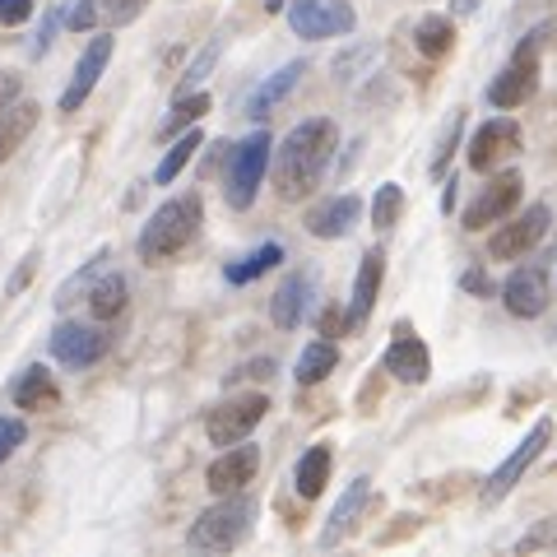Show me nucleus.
<instances>
[{
	"label": "nucleus",
	"mask_w": 557,
	"mask_h": 557,
	"mask_svg": "<svg viewBox=\"0 0 557 557\" xmlns=\"http://www.w3.org/2000/svg\"><path fill=\"white\" fill-rule=\"evenodd\" d=\"M381 251H368L362 256V265H358V278H354V302H348L344 311V330L354 335V330L372 317V307H376V288H381Z\"/></svg>",
	"instance_id": "nucleus-16"
},
{
	"label": "nucleus",
	"mask_w": 557,
	"mask_h": 557,
	"mask_svg": "<svg viewBox=\"0 0 557 557\" xmlns=\"http://www.w3.org/2000/svg\"><path fill=\"white\" fill-rule=\"evenodd\" d=\"M516 149H520V126L511 116L483 121V126L474 131V139H469V168H474V172H493Z\"/></svg>",
	"instance_id": "nucleus-11"
},
{
	"label": "nucleus",
	"mask_w": 557,
	"mask_h": 557,
	"mask_svg": "<svg viewBox=\"0 0 557 557\" xmlns=\"http://www.w3.org/2000/svg\"><path fill=\"white\" fill-rule=\"evenodd\" d=\"M399 209H405V190H399L395 182H386L376 190V200H372V223L381 233H391L395 228V219H399Z\"/></svg>",
	"instance_id": "nucleus-29"
},
{
	"label": "nucleus",
	"mask_w": 557,
	"mask_h": 557,
	"mask_svg": "<svg viewBox=\"0 0 557 557\" xmlns=\"http://www.w3.org/2000/svg\"><path fill=\"white\" fill-rule=\"evenodd\" d=\"M98 14H102V0H65L57 20L70 33H89V28H98Z\"/></svg>",
	"instance_id": "nucleus-31"
},
{
	"label": "nucleus",
	"mask_w": 557,
	"mask_h": 557,
	"mask_svg": "<svg viewBox=\"0 0 557 557\" xmlns=\"http://www.w3.org/2000/svg\"><path fill=\"white\" fill-rule=\"evenodd\" d=\"M548 24H539L534 33H525V42L516 47V57H511V65L502 70V75L493 79V89H487V102L493 108H520L530 94H534V79H539V47H544V38H548Z\"/></svg>",
	"instance_id": "nucleus-4"
},
{
	"label": "nucleus",
	"mask_w": 557,
	"mask_h": 557,
	"mask_svg": "<svg viewBox=\"0 0 557 557\" xmlns=\"http://www.w3.org/2000/svg\"><path fill=\"white\" fill-rule=\"evenodd\" d=\"M456 135H460V116L450 121V131H446V139H442V149H437V159H432V172H442L446 168V159H450V145H456Z\"/></svg>",
	"instance_id": "nucleus-38"
},
{
	"label": "nucleus",
	"mask_w": 557,
	"mask_h": 557,
	"mask_svg": "<svg viewBox=\"0 0 557 557\" xmlns=\"http://www.w3.org/2000/svg\"><path fill=\"white\" fill-rule=\"evenodd\" d=\"M196 149H200V135H196V131H186V135L177 139V145L168 149V159L159 163V172H153V177H159L163 186H168V182H177V172L190 163V153H196Z\"/></svg>",
	"instance_id": "nucleus-30"
},
{
	"label": "nucleus",
	"mask_w": 557,
	"mask_h": 557,
	"mask_svg": "<svg viewBox=\"0 0 557 557\" xmlns=\"http://www.w3.org/2000/svg\"><path fill=\"white\" fill-rule=\"evenodd\" d=\"M14 446H24V423L20 418H0V465L14 456Z\"/></svg>",
	"instance_id": "nucleus-34"
},
{
	"label": "nucleus",
	"mask_w": 557,
	"mask_h": 557,
	"mask_svg": "<svg viewBox=\"0 0 557 557\" xmlns=\"http://www.w3.org/2000/svg\"><path fill=\"white\" fill-rule=\"evenodd\" d=\"M33 126H38V102H33V98H28V102L14 98L10 108L0 112V163H5L10 153L33 135Z\"/></svg>",
	"instance_id": "nucleus-21"
},
{
	"label": "nucleus",
	"mask_w": 557,
	"mask_h": 557,
	"mask_svg": "<svg viewBox=\"0 0 557 557\" xmlns=\"http://www.w3.org/2000/svg\"><path fill=\"white\" fill-rule=\"evenodd\" d=\"M256 469H260V450L256 446H233V450H223V456L209 465L205 487L214 497H233V493H242V487H251Z\"/></svg>",
	"instance_id": "nucleus-13"
},
{
	"label": "nucleus",
	"mask_w": 557,
	"mask_h": 557,
	"mask_svg": "<svg viewBox=\"0 0 557 557\" xmlns=\"http://www.w3.org/2000/svg\"><path fill=\"white\" fill-rule=\"evenodd\" d=\"M200 228V196H177L153 209V219L145 223V233H139V256L149 260V265H163L172 260L190 237Z\"/></svg>",
	"instance_id": "nucleus-2"
},
{
	"label": "nucleus",
	"mask_w": 557,
	"mask_h": 557,
	"mask_svg": "<svg viewBox=\"0 0 557 557\" xmlns=\"http://www.w3.org/2000/svg\"><path fill=\"white\" fill-rule=\"evenodd\" d=\"M368 497H372V483L368 479H354V487L339 497V507L330 511V525L321 530V548H335L339 539L348 534L362 520V507H368Z\"/></svg>",
	"instance_id": "nucleus-19"
},
{
	"label": "nucleus",
	"mask_w": 557,
	"mask_h": 557,
	"mask_svg": "<svg viewBox=\"0 0 557 557\" xmlns=\"http://www.w3.org/2000/svg\"><path fill=\"white\" fill-rule=\"evenodd\" d=\"M335 145H339V131H335V121H325V116H311L302 126H293L288 139L278 145V159H274L278 196L307 200L311 190L321 186L330 159H335Z\"/></svg>",
	"instance_id": "nucleus-1"
},
{
	"label": "nucleus",
	"mask_w": 557,
	"mask_h": 557,
	"mask_svg": "<svg viewBox=\"0 0 557 557\" xmlns=\"http://www.w3.org/2000/svg\"><path fill=\"white\" fill-rule=\"evenodd\" d=\"M548 223H553L548 205H534V209H525V214H520L516 223H507L502 233H493V242H487V251H493L497 260H520L525 251H534L539 242H544Z\"/></svg>",
	"instance_id": "nucleus-9"
},
{
	"label": "nucleus",
	"mask_w": 557,
	"mask_h": 557,
	"mask_svg": "<svg viewBox=\"0 0 557 557\" xmlns=\"http://www.w3.org/2000/svg\"><path fill=\"white\" fill-rule=\"evenodd\" d=\"M413 42H418L423 57H446L450 42H456V24H450L446 14H423L418 28H413Z\"/></svg>",
	"instance_id": "nucleus-25"
},
{
	"label": "nucleus",
	"mask_w": 557,
	"mask_h": 557,
	"mask_svg": "<svg viewBox=\"0 0 557 557\" xmlns=\"http://www.w3.org/2000/svg\"><path fill=\"white\" fill-rule=\"evenodd\" d=\"M33 270H38V265H33V260H24V265L14 270V278H10V293H20L24 284H33Z\"/></svg>",
	"instance_id": "nucleus-41"
},
{
	"label": "nucleus",
	"mask_w": 557,
	"mask_h": 557,
	"mask_svg": "<svg viewBox=\"0 0 557 557\" xmlns=\"http://www.w3.org/2000/svg\"><path fill=\"white\" fill-rule=\"evenodd\" d=\"M386 372H391L395 381H405V386H418V381H428V372H432L428 344L413 339L409 330H405V335H399V339L386 348Z\"/></svg>",
	"instance_id": "nucleus-17"
},
{
	"label": "nucleus",
	"mask_w": 557,
	"mask_h": 557,
	"mask_svg": "<svg viewBox=\"0 0 557 557\" xmlns=\"http://www.w3.org/2000/svg\"><path fill=\"white\" fill-rule=\"evenodd\" d=\"M89 307H94V317H98V321L121 317V307H126V278H121V274L98 278V284L89 288Z\"/></svg>",
	"instance_id": "nucleus-27"
},
{
	"label": "nucleus",
	"mask_w": 557,
	"mask_h": 557,
	"mask_svg": "<svg viewBox=\"0 0 557 557\" xmlns=\"http://www.w3.org/2000/svg\"><path fill=\"white\" fill-rule=\"evenodd\" d=\"M358 219H362V200L358 196H339V200H325L321 209H311L307 233L311 237H344Z\"/></svg>",
	"instance_id": "nucleus-18"
},
{
	"label": "nucleus",
	"mask_w": 557,
	"mask_h": 557,
	"mask_svg": "<svg viewBox=\"0 0 557 557\" xmlns=\"http://www.w3.org/2000/svg\"><path fill=\"white\" fill-rule=\"evenodd\" d=\"M358 14L348 0H293L288 5V28L298 33V38H344V33H354Z\"/></svg>",
	"instance_id": "nucleus-6"
},
{
	"label": "nucleus",
	"mask_w": 557,
	"mask_h": 557,
	"mask_svg": "<svg viewBox=\"0 0 557 557\" xmlns=\"http://www.w3.org/2000/svg\"><path fill=\"white\" fill-rule=\"evenodd\" d=\"M145 5H149V0H102V20H108V24H131Z\"/></svg>",
	"instance_id": "nucleus-33"
},
{
	"label": "nucleus",
	"mask_w": 557,
	"mask_h": 557,
	"mask_svg": "<svg viewBox=\"0 0 557 557\" xmlns=\"http://www.w3.org/2000/svg\"><path fill=\"white\" fill-rule=\"evenodd\" d=\"M20 94H24V79L14 75V70H0V112H5L10 102L20 98Z\"/></svg>",
	"instance_id": "nucleus-37"
},
{
	"label": "nucleus",
	"mask_w": 557,
	"mask_h": 557,
	"mask_svg": "<svg viewBox=\"0 0 557 557\" xmlns=\"http://www.w3.org/2000/svg\"><path fill=\"white\" fill-rule=\"evenodd\" d=\"M335 368H339V348L330 344V339H317V344L302 348V358H298V368H293V376H298L302 386H317V381H325Z\"/></svg>",
	"instance_id": "nucleus-24"
},
{
	"label": "nucleus",
	"mask_w": 557,
	"mask_h": 557,
	"mask_svg": "<svg viewBox=\"0 0 557 557\" xmlns=\"http://www.w3.org/2000/svg\"><path fill=\"white\" fill-rule=\"evenodd\" d=\"M307 298H311V284L302 274H293L284 288L274 293V302H270V321L278 325V330H293L302 321V311H307Z\"/></svg>",
	"instance_id": "nucleus-22"
},
{
	"label": "nucleus",
	"mask_w": 557,
	"mask_h": 557,
	"mask_svg": "<svg viewBox=\"0 0 557 557\" xmlns=\"http://www.w3.org/2000/svg\"><path fill=\"white\" fill-rule=\"evenodd\" d=\"M33 14V0H0V24L14 28V24H24Z\"/></svg>",
	"instance_id": "nucleus-36"
},
{
	"label": "nucleus",
	"mask_w": 557,
	"mask_h": 557,
	"mask_svg": "<svg viewBox=\"0 0 557 557\" xmlns=\"http://www.w3.org/2000/svg\"><path fill=\"white\" fill-rule=\"evenodd\" d=\"M112 47H116L112 33H98V38L84 47V57H79V65H75V75H70L65 94H61V112H79V108H84V98L94 94L98 75H102V70H108V61H112Z\"/></svg>",
	"instance_id": "nucleus-10"
},
{
	"label": "nucleus",
	"mask_w": 557,
	"mask_h": 557,
	"mask_svg": "<svg viewBox=\"0 0 557 557\" xmlns=\"http://www.w3.org/2000/svg\"><path fill=\"white\" fill-rule=\"evenodd\" d=\"M479 10V0H456V14H474Z\"/></svg>",
	"instance_id": "nucleus-42"
},
{
	"label": "nucleus",
	"mask_w": 557,
	"mask_h": 557,
	"mask_svg": "<svg viewBox=\"0 0 557 557\" xmlns=\"http://www.w3.org/2000/svg\"><path fill=\"white\" fill-rule=\"evenodd\" d=\"M260 5H265V10H278V5H284V0H260Z\"/></svg>",
	"instance_id": "nucleus-43"
},
{
	"label": "nucleus",
	"mask_w": 557,
	"mask_h": 557,
	"mask_svg": "<svg viewBox=\"0 0 557 557\" xmlns=\"http://www.w3.org/2000/svg\"><path fill=\"white\" fill-rule=\"evenodd\" d=\"M219 51H223V42L214 38V42H209V47L200 51V57H196V61H190V65H186V75H182V84H200V79H205V70H209V65H214V61H219Z\"/></svg>",
	"instance_id": "nucleus-35"
},
{
	"label": "nucleus",
	"mask_w": 557,
	"mask_h": 557,
	"mask_svg": "<svg viewBox=\"0 0 557 557\" xmlns=\"http://www.w3.org/2000/svg\"><path fill=\"white\" fill-rule=\"evenodd\" d=\"M553 442V423H548V418H544V423H534V432H530V437L525 442H520L516 450H511V456L507 460H502L497 465V474L493 479H487L483 483V507H497V502L502 497H507L511 493V487L520 483V474H525V469L539 460V450H544Z\"/></svg>",
	"instance_id": "nucleus-8"
},
{
	"label": "nucleus",
	"mask_w": 557,
	"mask_h": 557,
	"mask_svg": "<svg viewBox=\"0 0 557 557\" xmlns=\"http://www.w3.org/2000/svg\"><path fill=\"white\" fill-rule=\"evenodd\" d=\"M325 479H330V446H311L307 456L298 460V474H293V483H298V493L311 502L325 493Z\"/></svg>",
	"instance_id": "nucleus-26"
},
{
	"label": "nucleus",
	"mask_w": 557,
	"mask_h": 557,
	"mask_svg": "<svg viewBox=\"0 0 557 557\" xmlns=\"http://www.w3.org/2000/svg\"><path fill=\"white\" fill-rule=\"evenodd\" d=\"M278 260H284V251H278L274 242H265V247H260L256 256H247L242 265H228V284H251V278H260L265 270H274Z\"/></svg>",
	"instance_id": "nucleus-28"
},
{
	"label": "nucleus",
	"mask_w": 557,
	"mask_h": 557,
	"mask_svg": "<svg viewBox=\"0 0 557 557\" xmlns=\"http://www.w3.org/2000/svg\"><path fill=\"white\" fill-rule=\"evenodd\" d=\"M251 520H256V502L251 497H228V502H219V507H209L196 525H190V548H214V553H223V548H237L242 539H247V530H251Z\"/></svg>",
	"instance_id": "nucleus-3"
},
{
	"label": "nucleus",
	"mask_w": 557,
	"mask_h": 557,
	"mask_svg": "<svg viewBox=\"0 0 557 557\" xmlns=\"http://www.w3.org/2000/svg\"><path fill=\"white\" fill-rule=\"evenodd\" d=\"M520 172H497L493 182H487L479 190V200L465 209V228H487V223H497V219H507L516 200H520Z\"/></svg>",
	"instance_id": "nucleus-12"
},
{
	"label": "nucleus",
	"mask_w": 557,
	"mask_h": 557,
	"mask_svg": "<svg viewBox=\"0 0 557 557\" xmlns=\"http://www.w3.org/2000/svg\"><path fill=\"white\" fill-rule=\"evenodd\" d=\"M460 284H465L469 293H493V284H487V274H483V270H469V274L460 278Z\"/></svg>",
	"instance_id": "nucleus-40"
},
{
	"label": "nucleus",
	"mask_w": 557,
	"mask_h": 557,
	"mask_svg": "<svg viewBox=\"0 0 557 557\" xmlns=\"http://www.w3.org/2000/svg\"><path fill=\"white\" fill-rule=\"evenodd\" d=\"M102 348H108V335L94 330V325H61L57 335H51V358L65 362L70 372L94 368V362L102 358Z\"/></svg>",
	"instance_id": "nucleus-14"
},
{
	"label": "nucleus",
	"mask_w": 557,
	"mask_h": 557,
	"mask_svg": "<svg viewBox=\"0 0 557 557\" xmlns=\"http://www.w3.org/2000/svg\"><path fill=\"white\" fill-rule=\"evenodd\" d=\"M270 153H274V139L265 131H256L247 145L233 149V159H228V186H223V196H228L233 209H251L260 182H265Z\"/></svg>",
	"instance_id": "nucleus-5"
},
{
	"label": "nucleus",
	"mask_w": 557,
	"mask_h": 557,
	"mask_svg": "<svg viewBox=\"0 0 557 557\" xmlns=\"http://www.w3.org/2000/svg\"><path fill=\"white\" fill-rule=\"evenodd\" d=\"M265 413H270V399L265 395H237V399H228V405L209 409L205 432H209V442H214V446H237V442L251 437V428Z\"/></svg>",
	"instance_id": "nucleus-7"
},
{
	"label": "nucleus",
	"mask_w": 557,
	"mask_h": 557,
	"mask_svg": "<svg viewBox=\"0 0 557 557\" xmlns=\"http://www.w3.org/2000/svg\"><path fill=\"white\" fill-rule=\"evenodd\" d=\"M242 376H274V362L270 358H256V362H247V368L233 372V381H242Z\"/></svg>",
	"instance_id": "nucleus-39"
},
{
	"label": "nucleus",
	"mask_w": 557,
	"mask_h": 557,
	"mask_svg": "<svg viewBox=\"0 0 557 557\" xmlns=\"http://www.w3.org/2000/svg\"><path fill=\"white\" fill-rule=\"evenodd\" d=\"M57 399H61V391H57V381H51V372H47V368H28V372H24V381L14 386V405L28 409V413H38V409H57Z\"/></svg>",
	"instance_id": "nucleus-23"
},
{
	"label": "nucleus",
	"mask_w": 557,
	"mask_h": 557,
	"mask_svg": "<svg viewBox=\"0 0 557 557\" xmlns=\"http://www.w3.org/2000/svg\"><path fill=\"white\" fill-rule=\"evenodd\" d=\"M209 112V98L205 94H190V98H177V108H172V116L163 121V139H172L182 126H190V121H200Z\"/></svg>",
	"instance_id": "nucleus-32"
},
{
	"label": "nucleus",
	"mask_w": 557,
	"mask_h": 557,
	"mask_svg": "<svg viewBox=\"0 0 557 557\" xmlns=\"http://www.w3.org/2000/svg\"><path fill=\"white\" fill-rule=\"evenodd\" d=\"M502 302H507V311H511V317H520V321L544 317V307H548V274L539 265L516 270L507 278V288H502Z\"/></svg>",
	"instance_id": "nucleus-15"
},
{
	"label": "nucleus",
	"mask_w": 557,
	"mask_h": 557,
	"mask_svg": "<svg viewBox=\"0 0 557 557\" xmlns=\"http://www.w3.org/2000/svg\"><path fill=\"white\" fill-rule=\"evenodd\" d=\"M302 61H288L284 70H274V75L265 79V84H260V89L247 98V116H270L274 108H278V102H284L293 89H298V79H302Z\"/></svg>",
	"instance_id": "nucleus-20"
}]
</instances>
